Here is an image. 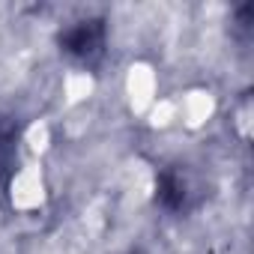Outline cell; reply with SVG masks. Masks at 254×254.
Masks as SVG:
<instances>
[{"mask_svg":"<svg viewBox=\"0 0 254 254\" xmlns=\"http://www.w3.org/2000/svg\"><path fill=\"white\" fill-rule=\"evenodd\" d=\"M66 45H69V51H75V54H90V51L99 45V30H96L93 24L78 27V30H72V33L66 36Z\"/></svg>","mask_w":254,"mask_h":254,"instance_id":"1","label":"cell"}]
</instances>
